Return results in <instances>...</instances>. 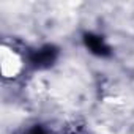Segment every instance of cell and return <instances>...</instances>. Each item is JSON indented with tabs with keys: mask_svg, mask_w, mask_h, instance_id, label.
<instances>
[{
	"mask_svg": "<svg viewBox=\"0 0 134 134\" xmlns=\"http://www.w3.org/2000/svg\"><path fill=\"white\" fill-rule=\"evenodd\" d=\"M55 58H57V49L52 46H46V47L36 51L30 60H32L33 66H36V68H46V66L54 63Z\"/></svg>",
	"mask_w": 134,
	"mask_h": 134,
	"instance_id": "1",
	"label": "cell"
},
{
	"mask_svg": "<svg viewBox=\"0 0 134 134\" xmlns=\"http://www.w3.org/2000/svg\"><path fill=\"white\" fill-rule=\"evenodd\" d=\"M84 41H85V46H87L93 54H96V55L104 57V55H109V54H110L109 46L104 43V40H103L101 36H96V35L88 33V35L84 36Z\"/></svg>",
	"mask_w": 134,
	"mask_h": 134,
	"instance_id": "2",
	"label": "cell"
},
{
	"mask_svg": "<svg viewBox=\"0 0 134 134\" xmlns=\"http://www.w3.org/2000/svg\"><path fill=\"white\" fill-rule=\"evenodd\" d=\"M29 134H46V132H44V129H43L41 126H33V128L29 131Z\"/></svg>",
	"mask_w": 134,
	"mask_h": 134,
	"instance_id": "3",
	"label": "cell"
}]
</instances>
